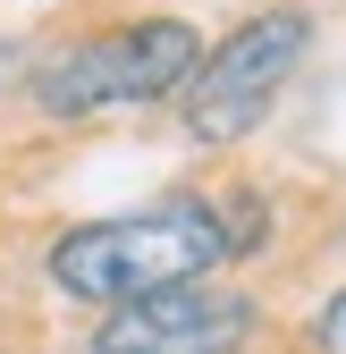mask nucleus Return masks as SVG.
Listing matches in <instances>:
<instances>
[{
  "label": "nucleus",
  "mask_w": 346,
  "mask_h": 354,
  "mask_svg": "<svg viewBox=\"0 0 346 354\" xmlns=\"http://www.w3.org/2000/svg\"><path fill=\"white\" fill-rule=\"evenodd\" d=\"M228 261V228L211 203H161V211H127L93 219L51 245V279L84 304H144L169 287H194L203 270Z\"/></svg>",
  "instance_id": "1"
},
{
  "label": "nucleus",
  "mask_w": 346,
  "mask_h": 354,
  "mask_svg": "<svg viewBox=\"0 0 346 354\" xmlns=\"http://www.w3.org/2000/svg\"><path fill=\"white\" fill-rule=\"evenodd\" d=\"M194 68H203L194 26L144 17V26L93 34V42H76L68 59H51V68H42V84H34V102L51 110V118L127 110V102H161V93H178V84H194Z\"/></svg>",
  "instance_id": "2"
},
{
  "label": "nucleus",
  "mask_w": 346,
  "mask_h": 354,
  "mask_svg": "<svg viewBox=\"0 0 346 354\" xmlns=\"http://www.w3.org/2000/svg\"><path fill=\"white\" fill-rule=\"evenodd\" d=\"M304 9H271L237 26L220 51H211L194 68V102H186V127L203 144H237L245 127H262V110L279 102V84L295 76V59H304Z\"/></svg>",
  "instance_id": "3"
},
{
  "label": "nucleus",
  "mask_w": 346,
  "mask_h": 354,
  "mask_svg": "<svg viewBox=\"0 0 346 354\" xmlns=\"http://www.w3.org/2000/svg\"><path fill=\"white\" fill-rule=\"evenodd\" d=\"M245 337H253L245 295L169 287V295H144V304H118L93 329V354H237Z\"/></svg>",
  "instance_id": "4"
},
{
  "label": "nucleus",
  "mask_w": 346,
  "mask_h": 354,
  "mask_svg": "<svg viewBox=\"0 0 346 354\" xmlns=\"http://www.w3.org/2000/svg\"><path fill=\"white\" fill-rule=\"evenodd\" d=\"M321 354H346V295L321 313Z\"/></svg>",
  "instance_id": "5"
}]
</instances>
